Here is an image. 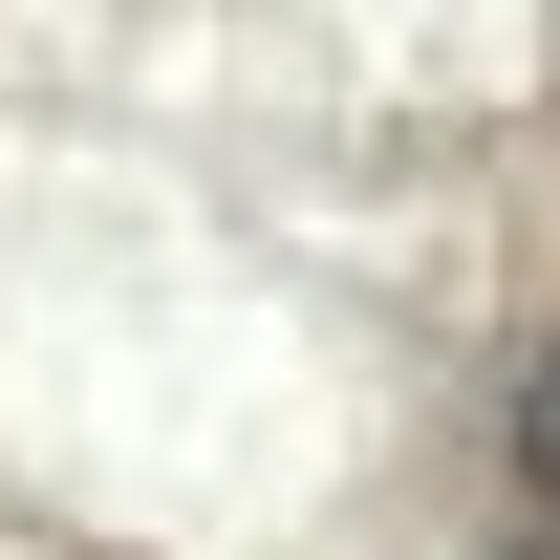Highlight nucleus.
Instances as JSON below:
<instances>
[{
    "mask_svg": "<svg viewBox=\"0 0 560 560\" xmlns=\"http://www.w3.org/2000/svg\"><path fill=\"white\" fill-rule=\"evenodd\" d=\"M517 453H539V495H560V346H539V410H517Z\"/></svg>",
    "mask_w": 560,
    "mask_h": 560,
    "instance_id": "f257e3e1",
    "label": "nucleus"
}]
</instances>
